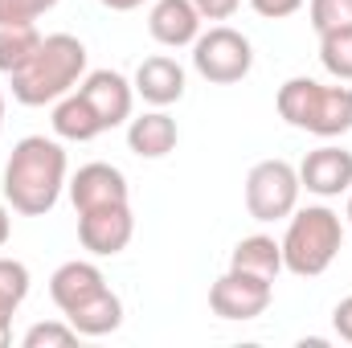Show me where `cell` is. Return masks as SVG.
Here are the masks:
<instances>
[{"mask_svg":"<svg viewBox=\"0 0 352 348\" xmlns=\"http://www.w3.org/2000/svg\"><path fill=\"white\" fill-rule=\"evenodd\" d=\"M311 29L316 33H332V29H349L352 25V0H311Z\"/></svg>","mask_w":352,"mask_h":348,"instance_id":"22","label":"cell"},{"mask_svg":"<svg viewBox=\"0 0 352 348\" xmlns=\"http://www.w3.org/2000/svg\"><path fill=\"white\" fill-rule=\"evenodd\" d=\"M78 94L90 102V111L98 115L102 131L119 127L131 119V102H135V87L119 74V70H90L78 83Z\"/></svg>","mask_w":352,"mask_h":348,"instance_id":"9","label":"cell"},{"mask_svg":"<svg viewBox=\"0 0 352 348\" xmlns=\"http://www.w3.org/2000/svg\"><path fill=\"white\" fill-rule=\"evenodd\" d=\"M25 295H29V266L16 259H0V320H12Z\"/></svg>","mask_w":352,"mask_h":348,"instance_id":"21","label":"cell"},{"mask_svg":"<svg viewBox=\"0 0 352 348\" xmlns=\"http://www.w3.org/2000/svg\"><path fill=\"white\" fill-rule=\"evenodd\" d=\"M320 66L336 83H352V25L349 29L320 33Z\"/></svg>","mask_w":352,"mask_h":348,"instance_id":"20","label":"cell"},{"mask_svg":"<svg viewBox=\"0 0 352 348\" xmlns=\"http://www.w3.org/2000/svg\"><path fill=\"white\" fill-rule=\"evenodd\" d=\"M135 234V217H131V205H102V209H87L78 213V238L94 259H111L119 250H127Z\"/></svg>","mask_w":352,"mask_h":348,"instance_id":"8","label":"cell"},{"mask_svg":"<svg viewBox=\"0 0 352 348\" xmlns=\"http://www.w3.org/2000/svg\"><path fill=\"white\" fill-rule=\"evenodd\" d=\"M278 246H283V270H291L299 279H316L340 254L344 221L328 205H307V209L291 213V226Z\"/></svg>","mask_w":352,"mask_h":348,"instance_id":"3","label":"cell"},{"mask_svg":"<svg viewBox=\"0 0 352 348\" xmlns=\"http://www.w3.org/2000/svg\"><path fill=\"white\" fill-rule=\"evenodd\" d=\"M8 234H12V221H8V205L0 201V246L8 242Z\"/></svg>","mask_w":352,"mask_h":348,"instance_id":"29","label":"cell"},{"mask_svg":"<svg viewBox=\"0 0 352 348\" xmlns=\"http://www.w3.org/2000/svg\"><path fill=\"white\" fill-rule=\"evenodd\" d=\"M54 131H58L62 140L87 144L94 135H102V123H98V115L90 111L87 98H82L78 90H70V94L58 98V107H54Z\"/></svg>","mask_w":352,"mask_h":348,"instance_id":"17","label":"cell"},{"mask_svg":"<svg viewBox=\"0 0 352 348\" xmlns=\"http://www.w3.org/2000/svg\"><path fill=\"white\" fill-rule=\"evenodd\" d=\"M192 4H197L201 21H230V17L238 12L242 0H192Z\"/></svg>","mask_w":352,"mask_h":348,"instance_id":"26","label":"cell"},{"mask_svg":"<svg viewBox=\"0 0 352 348\" xmlns=\"http://www.w3.org/2000/svg\"><path fill=\"white\" fill-rule=\"evenodd\" d=\"M131 87L152 107H173V102L184 98V66L176 58H164V54L144 58L140 70H135V78H131Z\"/></svg>","mask_w":352,"mask_h":348,"instance_id":"13","label":"cell"},{"mask_svg":"<svg viewBox=\"0 0 352 348\" xmlns=\"http://www.w3.org/2000/svg\"><path fill=\"white\" fill-rule=\"evenodd\" d=\"M299 168L287 160H258L246 176V213L254 221H283L299 205Z\"/></svg>","mask_w":352,"mask_h":348,"instance_id":"6","label":"cell"},{"mask_svg":"<svg viewBox=\"0 0 352 348\" xmlns=\"http://www.w3.org/2000/svg\"><path fill=\"white\" fill-rule=\"evenodd\" d=\"M0 127H4V90H0Z\"/></svg>","mask_w":352,"mask_h":348,"instance_id":"32","label":"cell"},{"mask_svg":"<svg viewBox=\"0 0 352 348\" xmlns=\"http://www.w3.org/2000/svg\"><path fill=\"white\" fill-rule=\"evenodd\" d=\"M98 291H107V279L94 262H62L50 279V299L58 303L62 316H70L74 307H82L87 299H94Z\"/></svg>","mask_w":352,"mask_h":348,"instance_id":"12","label":"cell"},{"mask_svg":"<svg viewBox=\"0 0 352 348\" xmlns=\"http://www.w3.org/2000/svg\"><path fill=\"white\" fill-rule=\"evenodd\" d=\"M254 66V45L246 33L230 29V25H213L209 33H201L192 41V70L213 83V87H230L242 83Z\"/></svg>","mask_w":352,"mask_h":348,"instance_id":"5","label":"cell"},{"mask_svg":"<svg viewBox=\"0 0 352 348\" xmlns=\"http://www.w3.org/2000/svg\"><path fill=\"white\" fill-rule=\"evenodd\" d=\"M278 115L311 135H344L352 131V87H324L316 78H287L278 87Z\"/></svg>","mask_w":352,"mask_h":348,"instance_id":"4","label":"cell"},{"mask_svg":"<svg viewBox=\"0 0 352 348\" xmlns=\"http://www.w3.org/2000/svg\"><path fill=\"white\" fill-rule=\"evenodd\" d=\"M332 324H336L340 340H349V345H352V295L336 303V312H332Z\"/></svg>","mask_w":352,"mask_h":348,"instance_id":"27","label":"cell"},{"mask_svg":"<svg viewBox=\"0 0 352 348\" xmlns=\"http://www.w3.org/2000/svg\"><path fill=\"white\" fill-rule=\"evenodd\" d=\"M70 201H74L78 213L102 209V205H123L127 201V176L115 164H102V160L82 164L74 173V180H70Z\"/></svg>","mask_w":352,"mask_h":348,"instance_id":"11","label":"cell"},{"mask_svg":"<svg viewBox=\"0 0 352 348\" xmlns=\"http://www.w3.org/2000/svg\"><path fill=\"white\" fill-rule=\"evenodd\" d=\"M78 340V332H74V324L66 320H45V324H33L29 332H25V340L21 345L25 348H66Z\"/></svg>","mask_w":352,"mask_h":348,"instance_id":"23","label":"cell"},{"mask_svg":"<svg viewBox=\"0 0 352 348\" xmlns=\"http://www.w3.org/2000/svg\"><path fill=\"white\" fill-rule=\"evenodd\" d=\"M66 148L45 135H25L4 164V201L25 217H45L66 188Z\"/></svg>","mask_w":352,"mask_h":348,"instance_id":"1","label":"cell"},{"mask_svg":"<svg viewBox=\"0 0 352 348\" xmlns=\"http://www.w3.org/2000/svg\"><path fill=\"white\" fill-rule=\"evenodd\" d=\"M230 266H234V270L263 274V279L274 283V279H278V270H283V246H278L274 238H266V234H250V238H242V242L234 246Z\"/></svg>","mask_w":352,"mask_h":348,"instance_id":"18","label":"cell"},{"mask_svg":"<svg viewBox=\"0 0 352 348\" xmlns=\"http://www.w3.org/2000/svg\"><path fill=\"white\" fill-rule=\"evenodd\" d=\"M299 184L316 197H340L352 188V152L336 148V144H324L316 152L303 156L299 164Z\"/></svg>","mask_w":352,"mask_h":348,"instance_id":"10","label":"cell"},{"mask_svg":"<svg viewBox=\"0 0 352 348\" xmlns=\"http://www.w3.org/2000/svg\"><path fill=\"white\" fill-rule=\"evenodd\" d=\"M41 50L37 25H4L0 29V74H16Z\"/></svg>","mask_w":352,"mask_h":348,"instance_id":"19","label":"cell"},{"mask_svg":"<svg viewBox=\"0 0 352 348\" xmlns=\"http://www.w3.org/2000/svg\"><path fill=\"white\" fill-rule=\"evenodd\" d=\"M176 140H180L176 119L164 111V107L144 111L140 119L127 123V148H131L140 160H164V156L176 148Z\"/></svg>","mask_w":352,"mask_h":348,"instance_id":"15","label":"cell"},{"mask_svg":"<svg viewBox=\"0 0 352 348\" xmlns=\"http://www.w3.org/2000/svg\"><path fill=\"white\" fill-rule=\"evenodd\" d=\"M250 4H254V12L266 17V21H283V17H291V12L303 8V0H250Z\"/></svg>","mask_w":352,"mask_h":348,"instance_id":"25","label":"cell"},{"mask_svg":"<svg viewBox=\"0 0 352 348\" xmlns=\"http://www.w3.org/2000/svg\"><path fill=\"white\" fill-rule=\"evenodd\" d=\"M102 8H111V12H131V8H140L144 0H98Z\"/></svg>","mask_w":352,"mask_h":348,"instance_id":"28","label":"cell"},{"mask_svg":"<svg viewBox=\"0 0 352 348\" xmlns=\"http://www.w3.org/2000/svg\"><path fill=\"white\" fill-rule=\"evenodd\" d=\"M58 0H0V29L4 25H33L41 12H50Z\"/></svg>","mask_w":352,"mask_h":348,"instance_id":"24","label":"cell"},{"mask_svg":"<svg viewBox=\"0 0 352 348\" xmlns=\"http://www.w3.org/2000/svg\"><path fill=\"white\" fill-rule=\"evenodd\" d=\"M66 320L74 324L78 336H107V332H115V328L123 324V299L107 287V291H98L94 299H87L82 307H74Z\"/></svg>","mask_w":352,"mask_h":348,"instance_id":"16","label":"cell"},{"mask_svg":"<svg viewBox=\"0 0 352 348\" xmlns=\"http://www.w3.org/2000/svg\"><path fill=\"white\" fill-rule=\"evenodd\" d=\"M8 78H12V98L25 107L58 102L87 78V45L74 33H50L41 37V50Z\"/></svg>","mask_w":352,"mask_h":348,"instance_id":"2","label":"cell"},{"mask_svg":"<svg viewBox=\"0 0 352 348\" xmlns=\"http://www.w3.org/2000/svg\"><path fill=\"white\" fill-rule=\"evenodd\" d=\"M12 340V328H8V320H0V348Z\"/></svg>","mask_w":352,"mask_h":348,"instance_id":"30","label":"cell"},{"mask_svg":"<svg viewBox=\"0 0 352 348\" xmlns=\"http://www.w3.org/2000/svg\"><path fill=\"white\" fill-rule=\"evenodd\" d=\"M274 299V283L263 274H250V270H226L213 287H209V307L213 316L221 320H258Z\"/></svg>","mask_w":352,"mask_h":348,"instance_id":"7","label":"cell"},{"mask_svg":"<svg viewBox=\"0 0 352 348\" xmlns=\"http://www.w3.org/2000/svg\"><path fill=\"white\" fill-rule=\"evenodd\" d=\"M344 217H349V230H352V188H349V213Z\"/></svg>","mask_w":352,"mask_h":348,"instance_id":"31","label":"cell"},{"mask_svg":"<svg viewBox=\"0 0 352 348\" xmlns=\"http://www.w3.org/2000/svg\"><path fill=\"white\" fill-rule=\"evenodd\" d=\"M148 33L168 50L192 45L201 37V12L192 0H156L152 17H148Z\"/></svg>","mask_w":352,"mask_h":348,"instance_id":"14","label":"cell"}]
</instances>
